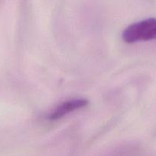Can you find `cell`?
I'll use <instances>...</instances> for the list:
<instances>
[{"mask_svg":"<svg viewBox=\"0 0 156 156\" xmlns=\"http://www.w3.org/2000/svg\"><path fill=\"white\" fill-rule=\"evenodd\" d=\"M122 38L127 43L156 40V18H150L131 24L123 31Z\"/></svg>","mask_w":156,"mask_h":156,"instance_id":"6da1fadb","label":"cell"},{"mask_svg":"<svg viewBox=\"0 0 156 156\" xmlns=\"http://www.w3.org/2000/svg\"><path fill=\"white\" fill-rule=\"evenodd\" d=\"M88 105V101L84 98H76L66 101L60 104L55 109L49 114L48 119L51 120H56L62 118L70 112L76 110L86 107Z\"/></svg>","mask_w":156,"mask_h":156,"instance_id":"7a4b0ae2","label":"cell"}]
</instances>
